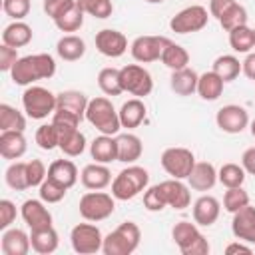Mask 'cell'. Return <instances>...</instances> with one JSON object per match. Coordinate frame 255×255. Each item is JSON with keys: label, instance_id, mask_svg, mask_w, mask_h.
Here are the masks:
<instances>
[{"label": "cell", "instance_id": "obj_1", "mask_svg": "<svg viewBox=\"0 0 255 255\" xmlns=\"http://www.w3.org/2000/svg\"><path fill=\"white\" fill-rule=\"evenodd\" d=\"M12 82L18 86H30L38 80H48L56 74V62L50 54H32L20 58L10 70Z\"/></svg>", "mask_w": 255, "mask_h": 255}, {"label": "cell", "instance_id": "obj_2", "mask_svg": "<svg viewBox=\"0 0 255 255\" xmlns=\"http://www.w3.org/2000/svg\"><path fill=\"white\" fill-rule=\"evenodd\" d=\"M86 120L102 133L106 135H116L122 128V122H120V114L116 112V108L112 106V102L104 96L100 98H94L88 102V108H86Z\"/></svg>", "mask_w": 255, "mask_h": 255}, {"label": "cell", "instance_id": "obj_3", "mask_svg": "<svg viewBox=\"0 0 255 255\" xmlns=\"http://www.w3.org/2000/svg\"><path fill=\"white\" fill-rule=\"evenodd\" d=\"M149 181V173L147 169L139 167V165H128L126 169H122L114 181H112V195L120 201H128L133 199L137 193H141L147 187Z\"/></svg>", "mask_w": 255, "mask_h": 255}, {"label": "cell", "instance_id": "obj_4", "mask_svg": "<svg viewBox=\"0 0 255 255\" xmlns=\"http://www.w3.org/2000/svg\"><path fill=\"white\" fill-rule=\"evenodd\" d=\"M141 239V231L133 221H124L112 233L104 237L102 251L104 255H129L137 249Z\"/></svg>", "mask_w": 255, "mask_h": 255}, {"label": "cell", "instance_id": "obj_5", "mask_svg": "<svg viewBox=\"0 0 255 255\" xmlns=\"http://www.w3.org/2000/svg\"><path fill=\"white\" fill-rule=\"evenodd\" d=\"M171 237L183 255H207L209 243L203 233L197 229V223L177 221L171 229Z\"/></svg>", "mask_w": 255, "mask_h": 255}, {"label": "cell", "instance_id": "obj_6", "mask_svg": "<svg viewBox=\"0 0 255 255\" xmlns=\"http://www.w3.org/2000/svg\"><path fill=\"white\" fill-rule=\"evenodd\" d=\"M22 106L28 118L32 120H44L50 114L56 112V96L42 86H30L22 94Z\"/></svg>", "mask_w": 255, "mask_h": 255}, {"label": "cell", "instance_id": "obj_7", "mask_svg": "<svg viewBox=\"0 0 255 255\" xmlns=\"http://www.w3.org/2000/svg\"><path fill=\"white\" fill-rule=\"evenodd\" d=\"M116 197L100 189H92L80 197V215L86 221H104L116 209Z\"/></svg>", "mask_w": 255, "mask_h": 255}, {"label": "cell", "instance_id": "obj_8", "mask_svg": "<svg viewBox=\"0 0 255 255\" xmlns=\"http://www.w3.org/2000/svg\"><path fill=\"white\" fill-rule=\"evenodd\" d=\"M120 78H122L124 92H129L135 98H145L153 90L151 74L143 66H139V64H128V66H124L120 70Z\"/></svg>", "mask_w": 255, "mask_h": 255}, {"label": "cell", "instance_id": "obj_9", "mask_svg": "<svg viewBox=\"0 0 255 255\" xmlns=\"http://www.w3.org/2000/svg\"><path fill=\"white\" fill-rule=\"evenodd\" d=\"M161 167L175 179H187L195 165V155L187 147H167L161 153Z\"/></svg>", "mask_w": 255, "mask_h": 255}, {"label": "cell", "instance_id": "obj_10", "mask_svg": "<svg viewBox=\"0 0 255 255\" xmlns=\"http://www.w3.org/2000/svg\"><path fill=\"white\" fill-rule=\"evenodd\" d=\"M207 20H209L207 10L199 4H193V6H187L181 12H177L169 20V28L175 34H191V32L203 30L207 26Z\"/></svg>", "mask_w": 255, "mask_h": 255}, {"label": "cell", "instance_id": "obj_11", "mask_svg": "<svg viewBox=\"0 0 255 255\" xmlns=\"http://www.w3.org/2000/svg\"><path fill=\"white\" fill-rule=\"evenodd\" d=\"M70 241H72V249L80 255L98 253L102 251L104 245L102 231L92 223H78L70 233Z\"/></svg>", "mask_w": 255, "mask_h": 255}, {"label": "cell", "instance_id": "obj_12", "mask_svg": "<svg viewBox=\"0 0 255 255\" xmlns=\"http://www.w3.org/2000/svg\"><path fill=\"white\" fill-rule=\"evenodd\" d=\"M167 44H169V38H165V36H139L131 42L129 52L135 62L147 64V62L159 60L161 52Z\"/></svg>", "mask_w": 255, "mask_h": 255}, {"label": "cell", "instance_id": "obj_13", "mask_svg": "<svg viewBox=\"0 0 255 255\" xmlns=\"http://www.w3.org/2000/svg\"><path fill=\"white\" fill-rule=\"evenodd\" d=\"M215 122H217V128L225 133H241L249 126V114L245 108L229 104L217 112Z\"/></svg>", "mask_w": 255, "mask_h": 255}, {"label": "cell", "instance_id": "obj_14", "mask_svg": "<svg viewBox=\"0 0 255 255\" xmlns=\"http://www.w3.org/2000/svg\"><path fill=\"white\" fill-rule=\"evenodd\" d=\"M96 48L108 58H120L128 50V38L112 28H104L96 34Z\"/></svg>", "mask_w": 255, "mask_h": 255}, {"label": "cell", "instance_id": "obj_15", "mask_svg": "<svg viewBox=\"0 0 255 255\" xmlns=\"http://www.w3.org/2000/svg\"><path fill=\"white\" fill-rule=\"evenodd\" d=\"M20 213H22V219L26 221V225L30 227V231H40V229L52 227V213L38 199H26L22 203Z\"/></svg>", "mask_w": 255, "mask_h": 255}, {"label": "cell", "instance_id": "obj_16", "mask_svg": "<svg viewBox=\"0 0 255 255\" xmlns=\"http://www.w3.org/2000/svg\"><path fill=\"white\" fill-rule=\"evenodd\" d=\"M159 189H161V193H163V197H165V203H167L169 207H173V209H177V211L189 207V203H191V193H189V187H187L185 183H181V179H175V177L165 179V181L159 183Z\"/></svg>", "mask_w": 255, "mask_h": 255}, {"label": "cell", "instance_id": "obj_17", "mask_svg": "<svg viewBox=\"0 0 255 255\" xmlns=\"http://www.w3.org/2000/svg\"><path fill=\"white\" fill-rule=\"evenodd\" d=\"M231 231L237 239L255 243V207L245 205L239 211H235L231 221Z\"/></svg>", "mask_w": 255, "mask_h": 255}, {"label": "cell", "instance_id": "obj_18", "mask_svg": "<svg viewBox=\"0 0 255 255\" xmlns=\"http://www.w3.org/2000/svg\"><path fill=\"white\" fill-rule=\"evenodd\" d=\"M189 187L195 191H207L217 183V169L209 161H195L191 173L187 175Z\"/></svg>", "mask_w": 255, "mask_h": 255}, {"label": "cell", "instance_id": "obj_19", "mask_svg": "<svg viewBox=\"0 0 255 255\" xmlns=\"http://www.w3.org/2000/svg\"><path fill=\"white\" fill-rule=\"evenodd\" d=\"M219 211H221V205L213 195H201L193 203V221L197 225L209 227V225H213L217 221Z\"/></svg>", "mask_w": 255, "mask_h": 255}, {"label": "cell", "instance_id": "obj_20", "mask_svg": "<svg viewBox=\"0 0 255 255\" xmlns=\"http://www.w3.org/2000/svg\"><path fill=\"white\" fill-rule=\"evenodd\" d=\"M2 253L4 255H28L32 243H30V235H26V231L22 229H4L2 233V241H0Z\"/></svg>", "mask_w": 255, "mask_h": 255}, {"label": "cell", "instance_id": "obj_21", "mask_svg": "<svg viewBox=\"0 0 255 255\" xmlns=\"http://www.w3.org/2000/svg\"><path fill=\"white\" fill-rule=\"evenodd\" d=\"M26 137L22 131L8 129L0 133V155L4 159H20L26 153Z\"/></svg>", "mask_w": 255, "mask_h": 255}, {"label": "cell", "instance_id": "obj_22", "mask_svg": "<svg viewBox=\"0 0 255 255\" xmlns=\"http://www.w3.org/2000/svg\"><path fill=\"white\" fill-rule=\"evenodd\" d=\"M82 185L86 189H104L112 183V171L106 167V163H90L80 173Z\"/></svg>", "mask_w": 255, "mask_h": 255}, {"label": "cell", "instance_id": "obj_23", "mask_svg": "<svg viewBox=\"0 0 255 255\" xmlns=\"http://www.w3.org/2000/svg\"><path fill=\"white\" fill-rule=\"evenodd\" d=\"M88 102L90 100L86 98V94H82L78 90H66V92H60L56 96V110L70 112V114H74L82 120V118H86Z\"/></svg>", "mask_w": 255, "mask_h": 255}, {"label": "cell", "instance_id": "obj_24", "mask_svg": "<svg viewBox=\"0 0 255 255\" xmlns=\"http://www.w3.org/2000/svg\"><path fill=\"white\" fill-rule=\"evenodd\" d=\"M116 143H118V161H124V163H133L141 157V151H143V145H141V139L133 133H120L116 137Z\"/></svg>", "mask_w": 255, "mask_h": 255}, {"label": "cell", "instance_id": "obj_25", "mask_svg": "<svg viewBox=\"0 0 255 255\" xmlns=\"http://www.w3.org/2000/svg\"><path fill=\"white\" fill-rule=\"evenodd\" d=\"M48 177L54 179V181H58L66 189H70L78 181V167L70 159H56L48 167Z\"/></svg>", "mask_w": 255, "mask_h": 255}, {"label": "cell", "instance_id": "obj_26", "mask_svg": "<svg viewBox=\"0 0 255 255\" xmlns=\"http://www.w3.org/2000/svg\"><path fill=\"white\" fill-rule=\"evenodd\" d=\"M90 153L98 163H110V161H118V143L116 137L112 135H98L92 143H90Z\"/></svg>", "mask_w": 255, "mask_h": 255}, {"label": "cell", "instance_id": "obj_27", "mask_svg": "<svg viewBox=\"0 0 255 255\" xmlns=\"http://www.w3.org/2000/svg\"><path fill=\"white\" fill-rule=\"evenodd\" d=\"M197 82H199V76L195 70L181 68V70H175L171 74L169 86L177 96H191L193 92H197Z\"/></svg>", "mask_w": 255, "mask_h": 255}, {"label": "cell", "instance_id": "obj_28", "mask_svg": "<svg viewBox=\"0 0 255 255\" xmlns=\"http://www.w3.org/2000/svg\"><path fill=\"white\" fill-rule=\"evenodd\" d=\"M120 122H122V128H137L143 120H145V104L139 100V98H131L128 102L122 104L120 108Z\"/></svg>", "mask_w": 255, "mask_h": 255}, {"label": "cell", "instance_id": "obj_29", "mask_svg": "<svg viewBox=\"0 0 255 255\" xmlns=\"http://www.w3.org/2000/svg\"><path fill=\"white\" fill-rule=\"evenodd\" d=\"M30 42H32V28L26 22L14 20L2 32V44H8L12 48H22Z\"/></svg>", "mask_w": 255, "mask_h": 255}, {"label": "cell", "instance_id": "obj_30", "mask_svg": "<svg viewBox=\"0 0 255 255\" xmlns=\"http://www.w3.org/2000/svg\"><path fill=\"white\" fill-rule=\"evenodd\" d=\"M56 52L62 60L66 62H76L80 60L84 54H86V42L80 38V36H74V34H68V36H62L56 44Z\"/></svg>", "mask_w": 255, "mask_h": 255}, {"label": "cell", "instance_id": "obj_31", "mask_svg": "<svg viewBox=\"0 0 255 255\" xmlns=\"http://www.w3.org/2000/svg\"><path fill=\"white\" fill-rule=\"evenodd\" d=\"M30 243L32 249L40 255H50L58 249V233L54 227H46L40 231H32L30 233Z\"/></svg>", "mask_w": 255, "mask_h": 255}, {"label": "cell", "instance_id": "obj_32", "mask_svg": "<svg viewBox=\"0 0 255 255\" xmlns=\"http://www.w3.org/2000/svg\"><path fill=\"white\" fill-rule=\"evenodd\" d=\"M223 86L225 82L211 70V72H205L199 76V82H197V94L207 100V102H213L217 100L221 94H223Z\"/></svg>", "mask_w": 255, "mask_h": 255}, {"label": "cell", "instance_id": "obj_33", "mask_svg": "<svg viewBox=\"0 0 255 255\" xmlns=\"http://www.w3.org/2000/svg\"><path fill=\"white\" fill-rule=\"evenodd\" d=\"M159 60H161L171 72H175V70L187 68V64H189V54H187V50H185L183 46H179V44H175V42L169 40V44L163 48Z\"/></svg>", "mask_w": 255, "mask_h": 255}, {"label": "cell", "instance_id": "obj_34", "mask_svg": "<svg viewBox=\"0 0 255 255\" xmlns=\"http://www.w3.org/2000/svg\"><path fill=\"white\" fill-rule=\"evenodd\" d=\"M213 72L227 84V82H233L237 76H239V72H241V62L235 58V56H231V54H225V56H219V58H215V62H213Z\"/></svg>", "mask_w": 255, "mask_h": 255}, {"label": "cell", "instance_id": "obj_35", "mask_svg": "<svg viewBox=\"0 0 255 255\" xmlns=\"http://www.w3.org/2000/svg\"><path fill=\"white\" fill-rule=\"evenodd\" d=\"M4 177H6L8 187H12L14 191H24V189L30 187V183H28V163L26 161L10 163Z\"/></svg>", "mask_w": 255, "mask_h": 255}, {"label": "cell", "instance_id": "obj_36", "mask_svg": "<svg viewBox=\"0 0 255 255\" xmlns=\"http://www.w3.org/2000/svg\"><path fill=\"white\" fill-rule=\"evenodd\" d=\"M98 86L106 96H120L124 92L118 68H104L98 74Z\"/></svg>", "mask_w": 255, "mask_h": 255}, {"label": "cell", "instance_id": "obj_37", "mask_svg": "<svg viewBox=\"0 0 255 255\" xmlns=\"http://www.w3.org/2000/svg\"><path fill=\"white\" fill-rule=\"evenodd\" d=\"M58 147L70 155V157H76L80 155L84 149H86V135L80 131V129H72V131H66V133H60V143Z\"/></svg>", "mask_w": 255, "mask_h": 255}, {"label": "cell", "instance_id": "obj_38", "mask_svg": "<svg viewBox=\"0 0 255 255\" xmlns=\"http://www.w3.org/2000/svg\"><path fill=\"white\" fill-rule=\"evenodd\" d=\"M0 129L2 131H8V129L24 131L26 129V118L16 108H12L8 104H0Z\"/></svg>", "mask_w": 255, "mask_h": 255}, {"label": "cell", "instance_id": "obj_39", "mask_svg": "<svg viewBox=\"0 0 255 255\" xmlns=\"http://www.w3.org/2000/svg\"><path fill=\"white\" fill-rule=\"evenodd\" d=\"M229 46L237 54H249V50L255 46L253 42V30L249 26H239L229 32Z\"/></svg>", "mask_w": 255, "mask_h": 255}, {"label": "cell", "instance_id": "obj_40", "mask_svg": "<svg viewBox=\"0 0 255 255\" xmlns=\"http://www.w3.org/2000/svg\"><path fill=\"white\" fill-rule=\"evenodd\" d=\"M217 181L225 187H241L245 181V169L243 165L237 163H223L221 169L217 171Z\"/></svg>", "mask_w": 255, "mask_h": 255}, {"label": "cell", "instance_id": "obj_41", "mask_svg": "<svg viewBox=\"0 0 255 255\" xmlns=\"http://www.w3.org/2000/svg\"><path fill=\"white\" fill-rule=\"evenodd\" d=\"M247 10L241 6V4H233L221 18H219V24H221V28L223 30H227V32H231V30H235V28H239V26H247Z\"/></svg>", "mask_w": 255, "mask_h": 255}, {"label": "cell", "instance_id": "obj_42", "mask_svg": "<svg viewBox=\"0 0 255 255\" xmlns=\"http://www.w3.org/2000/svg\"><path fill=\"white\" fill-rule=\"evenodd\" d=\"M84 10L76 4L72 10H68L64 16H60L58 20H54V24H56V28L60 30V32H76V30H80L82 28V24H84Z\"/></svg>", "mask_w": 255, "mask_h": 255}, {"label": "cell", "instance_id": "obj_43", "mask_svg": "<svg viewBox=\"0 0 255 255\" xmlns=\"http://www.w3.org/2000/svg\"><path fill=\"white\" fill-rule=\"evenodd\" d=\"M245 205H249V193L243 187H227L223 195V207L229 213H235Z\"/></svg>", "mask_w": 255, "mask_h": 255}, {"label": "cell", "instance_id": "obj_44", "mask_svg": "<svg viewBox=\"0 0 255 255\" xmlns=\"http://www.w3.org/2000/svg\"><path fill=\"white\" fill-rule=\"evenodd\" d=\"M76 4L90 16L94 18H108L112 16L114 12V6H112V0H76Z\"/></svg>", "mask_w": 255, "mask_h": 255}, {"label": "cell", "instance_id": "obj_45", "mask_svg": "<svg viewBox=\"0 0 255 255\" xmlns=\"http://www.w3.org/2000/svg\"><path fill=\"white\" fill-rule=\"evenodd\" d=\"M36 143H38L42 149H46V151L58 147V143H60V133H58L56 126H54V124H44V126H40V128L36 129Z\"/></svg>", "mask_w": 255, "mask_h": 255}, {"label": "cell", "instance_id": "obj_46", "mask_svg": "<svg viewBox=\"0 0 255 255\" xmlns=\"http://www.w3.org/2000/svg\"><path fill=\"white\" fill-rule=\"evenodd\" d=\"M66 187L64 185H60L58 181H54V179H50V177H46L44 181H42V185H40V199L42 201H46V203H58V201H62L64 199V195H66Z\"/></svg>", "mask_w": 255, "mask_h": 255}, {"label": "cell", "instance_id": "obj_47", "mask_svg": "<svg viewBox=\"0 0 255 255\" xmlns=\"http://www.w3.org/2000/svg\"><path fill=\"white\" fill-rule=\"evenodd\" d=\"M80 118L70 114V112H64V110H56L54 112V118H52V124L56 126L58 133H66V131H72V129H78L80 126Z\"/></svg>", "mask_w": 255, "mask_h": 255}, {"label": "cell", "instance_id": "obj_48", "mask_svg": "<svg viewBox=\"0 0 255 255\" xmlns=\"http://www.w3.org/2000/svg\"><path fill=\"white\" fill-rule=\"evenodd\" d=\"M165 205H167V203H165V197H163V193H161V189H159V183H157V185H151V187L143 193V207H145L147 211H161Z\"/></svg>", "mask_w": 255, "mask_h": 255}, {"label": "cell", "instance_id": "obj_49", "mask_svg": "<svg viewBox=\"0 0 255 255\" xmlns=\"http://www.w3.org/2000/svg\"><path fill=\"white\" fill-rule=\"evenodd\" d=\"M74 6H76V0H44V12L52 20H58L68 10H72Z\"/></svg>", "mask_w": 255, "mask_h": 255}, {"label": "cell", "instance_id": "obj_50", "mask_svg": "<svg viewBox=\"0 0 255 255\" xmlns=\"http://www.w3.org/2000/svg\"><path fill=\"white\" fill-rule=\"evenodd\" d=\"M2 8L4 12L14 18V20H22L28 16L30 12V0H4L2 2Z\"/></svg>", "mask_w": 255, "mask_h": 255}, {"label": "cell", "instance_id": "obj_51", "mask_svg": "<svg viewBox=\"0 0 255 255\" xmlns=\"http://www.w3.org/2000/svg\"><path fill=\"white\" fill-rule=\"evenodd\" d=\"M46 177H48V171H46V165H44L42 159L28 161V183H30V187H40Z\"/></svg>", "mask_w": 255, "mask_h": 255}, {"label": "cell", "instance_id": "obj_52", "mask_svg": "<svg viewBox=\"0 0 255 255\" xmlns=\"http://www.w3.org/2000/svg\"><path fill=\"white\" fill-rule=\"evenodd\" d=\"M18 60H20L18 58V48H12L8 44L0 46V70L2 72H10Z\"/></svg>", "mask_w": 255, "mask_h": 255}, {"label": "cell", "instance_id": "obj_53", "mask_svg": "<svg viewBox=\"0 0 255 255\" xmlns=\"http://www.w3.org/2000/svg\"><path fill=\"white\" fill-rule=\"evenodd\" d=\"M16 219V205L10 199L0 201V229H8Z\"/></svg>", "mask_w": 255, "mask_h": 255}, {"label": "cell", "instance_id": "obj_54", "mask_svg": "<svg viewBox=\"0 0 255 255\" xmlns=\"http://www.w3.org/2000/svg\"><path fill=\"white\" fill-rule=\"evenodd\" d=\"M233 4H237V2L235 0H209V14L219 20Z\"/></svg>", "mask_w": 255, "mask_h": 255}, {"label": "cell", "instance_id": "obj_55", "mask_svg": "<svg viewBox=\"0 0 255 255\" xmlns=\"http://www.w3.org/2000/svg\"><path fill=\"white\" fill-rule=\"evenodd\" d=\"M241 165L247 173L255 175V147H247L241 155Z\"/></svg>", "mask_w": 255, "mask_h": 255}, {"label": "cell", "instance_id": "obj_56", "mask_svg": "<svg viewBox=\"0 0 255 255\" xmlns=\"http://www.w3.org/2000/svg\"><path fill=\"white\" fill-rule=\"evenodd\" d=\"M241 72H243L249 80H255V52H249L247 58L241 62Z\"/></svg>", "mask_w": 255, "mask_h": 255}, {"label": "cell", "instance_id": "obj_57", "mask_svg": "<svg viewBox=\"0 0 255 255\" xmlns=\"http://www.w3.org/2000/svg\"><path fill=\"white\" fill-rule=\"evenodd\" d=\"M251 251H253V249H251L249 245L239 243V241H237V243H229V245L225 247V253H227V255H233V253H247V255H249Z\"/></svg>", "mask_w": 255, "mask_h": 255}, {"label": "cell", "instance_id": "obj_58", "mask_svg": "<svg viewBox=\"0 0 255 255\" xmlns=\"http://www.w3.org/2000/svg\"><path fill=\"white\" fill-rule=\"evenodd\" d=\"M251 135H253V137H255V120H253V122H251Z\"/></svg>", "mask_w": 255, "mask_h": 255}, {"label": "cell", "instance_id": "obj_59", "mask_svg": "<svg viewBox=\"0 0 255 255\" xmlns=\"http://www.w3.org/2000/svg\"><path fill=\"white\" fill-rule=\"evenodd\" d=\"M145 2H149V4H159V2H163V0H145Z\"/></svg>", "mask_w": 255, "mask_h": 255}, {"label": "cell", "instance_id": "obj_60", "mask_svg": "<svg viewBox=\"0 0 255 255\" xmlns=\"http://www.w3.org/2000/svg\"><path fill=\"white\" fill-rule=\"evenodd\" d=\"M253 42H255V28H253Z\"/></svg>", "mask_w": 255, "mask_h": 255}]
</instances>
